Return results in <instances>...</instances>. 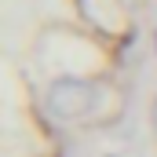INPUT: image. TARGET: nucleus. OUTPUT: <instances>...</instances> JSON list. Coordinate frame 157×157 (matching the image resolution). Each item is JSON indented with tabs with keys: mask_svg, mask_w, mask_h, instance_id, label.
Segmentation results:
<instances>
[{
	"mask_svg": "<svg viewBox=\"0 0 157 157\" xmlns=\"http://www.w3.org/2000/svg\"><path fill=\"white\" fill-rule=\"evenodd\" d=\"M150 121H154V132H157V95H154V106H150Z\"/></svg>",
	"mask_w": 157,
	"mask_h": 157,
	"instance_id": "obj_2",
	"label": "nucleus"
},
{
	"mask_svg": "<svg viewBox=\"0 0 157 157\" xmlns=\"http://www.w3.org/2000/svg\"><path fill=\"white\" fill-rule=\"evenodd\" d=\"M99 102V88L84 77H55L44 91V106L55 121H66V124H77V121H88L91 110Z\"/></svg>",
	"mask_w": 157,
	"mask_h": 157,
	"instance_id": "obj_1",
	"label": "nucleus"
}]
</instances>
